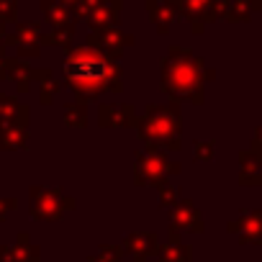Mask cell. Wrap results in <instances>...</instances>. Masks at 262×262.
<instances>
[{
	"label": "cell",
	"instance_id": "6da1fadb",
	"mask_svg": "<svg viewBox=\"0 0 262 262\" xmlns=\"http://www.w3.org/2000/svg\"><path fill=\"white\" fill-rule=\"evenodd\" d=\"M64 72H67V77L80 80V82H98L105 75V64L90 54H77L67 62Z\"/></svg>",
	"mask_w": 262,
	"mask_h": 262
},
{
	"label": "cell",
	"instance_id": "7a4b0ae2",
	"mask_svg": "<svg viewBox=\"0 0 262 262\" xmlns=\"http://www.w3.org/2000/svg\"><path fill=\"white\" fill-rule=\"evenodd\" d=\"M259 144H262V128H259Z\"/></svg>",
	"mask_w": 262,
	"mask_h": 262
}]
</instances>
